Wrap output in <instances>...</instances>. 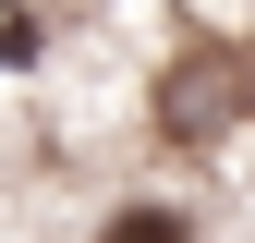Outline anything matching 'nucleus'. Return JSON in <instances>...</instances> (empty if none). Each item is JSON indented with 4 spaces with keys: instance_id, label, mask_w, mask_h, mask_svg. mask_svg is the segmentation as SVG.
Masks as SVG:
<instances>
[{
    "instance_id": "1",
    "label": "nucleus",
    "mask_w": 255,
    "mask_h": 243,
    "mask_svg": "<svg viewBox=\"0 0 255 243\" xmlns=\"http://www.w3.org/2000/svg\"><path fill=\"white\" fill-rule=\"evenodd\" d=\"M158 110H170V134H182V146L231 134V122L255 110V61H219V49H207V61H182V73L158 85Z\"/></svg>"
},
{
    "instance_id": "2",
    "label": "nucleus",
    "mask_w": 255,
    "mask_h": 243,
    "mask_svg": "<svg viewBox=\"0 0 255 243\" xmlns=\"http://www.w3.org/2000/svg\"><path fill=\"white\" fill-rule=\"evenodd\" d=\"M98 243H195V207H170V195H122L110 219H98Z\"/></svg>"
},
{
    "instance_id": "3",
    "label": "nucleus",
    "mask_w": 255,
    "mask_h": 243,
    "mask_svg": "<svg viewBox=\"0 0 255 243\" xmlns=\"http://www.w3.org/2000/svg\"><path fill=\"white\" fill-rule=\"evenodd\" d=\"M0 73H37V12L0 0Z\"/></svg>"
}]
</instances>
